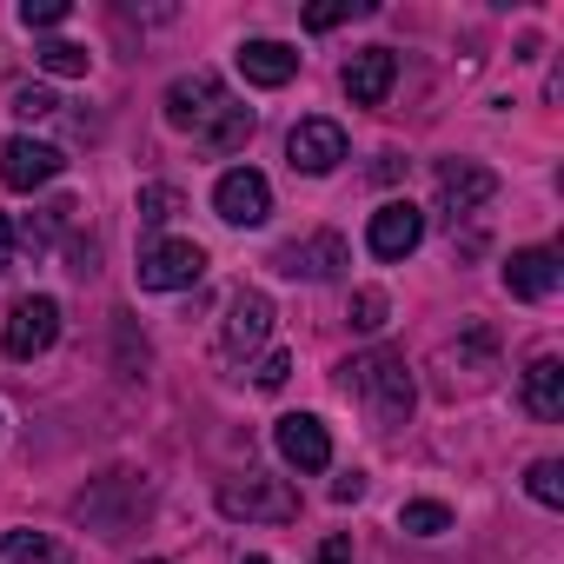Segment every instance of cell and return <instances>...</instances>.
<instances>
[{"label": "cell", "instance_id": "6da1fadb", "mask_svg": "<svg viewBox=\"0 0 564 564\" xmlns=\"http://www.w3.org/2000/svg\"><path fill=\"white\" fill-rule=\"evenodd\" d=\"M339 386L372 412V425L379 432H399L405 419H412V399H419V386H412V366L399 359V352H359V359H346L339 366Z\"/></svg>", "mask_w": 564, "mask_h": 564}, {"label": "cell", "instance_id": "7a4b0ae2", "mask_svg": "<svg viewBox=\"0 0 564 564\" xmlns=\"http://www.w3.org/2000/svg\"><path fill=\"white\" fill-rule=\"evenodd\" d=\"M219 511L226 518H246V524H293L300 518V491H293V478L246 471V478H226L219 485Z\"/></svg>", "mask_w": 564, "mask_h": 564}, {"label": "cell", "instance_id": "3957f363", "mask_svg": "<svg viewBox=\"0 0 564 564\" xmlns=\"http://www.w3.org/2000/svg\"><path fill=\"white\" fill-rule=\"evenodd\" d=\"M54 339H61V306H54L47 293H28V300H14L8 326H0V352L28 366V359H41Z\"/></svg>", "mask_w": 564, "mask_h": 564}, {"label": "cell", "instance_id": "277c9868", "mask_svg": "<svg viewBox=\"0 0 564 564\" xmlns=\"http://www.w3.org/2000/svg\"><path fill=\"white\" fill-rule=\"evenodd\" d=\"M265 333H272V300H265L259 286H239V293L226 300V319H219V352L239 366V359H252V352L265 346Z\"/></svg>", "mask_w": 564, "mask_h": 564}, {"label": "cell", "instance_id": "5b68a950", "mask_svg": "<svg viewBox=\"0 0 564 564\" xmlns=\"http://www.w3.org/2000/svg\"><path fill=\"white\" fill-rule=\"evenodd\" d=\"M61 166H67V153L34 140V133H14L8 147H0V186L8 193H41L47 180H61Z\"/></svg>", "mask_w": 564, "mask_h": 564}, {"label": "cell", "instance_id": "8992f818", "mask_svg": "<svg viewBox=\"0 0 564 564\" xmlns=\"http://www.w3.org/2000/svg\"><path fill=\"white\" fill-rule=\"evenodd\" d=\"M199 272H206V246H193V239H160V246L140 252V286L147 293H180Z\"/></svg>", "mask_w": 564, "mask_h": 564}, {"label": "cell", "instance_id": "52a82bcc", "mask_svg": "<svg viewBox=\"0 0 564 564\" xmlns=\"http://www.w3.org/2000/svg\"><path fill=\"white\" fill-rule=\"evenodd\" d=\"M213 213H219L226 226H265V213H272V186H265V173H252V166L219 173V186H213Z\"/></svg>", "mask_w": 564, "mask_h": 564}, {"label": "cell", "instance_id": "ba28073f", "mask_svg": "<svg viewBox=\"0 0 564 564\" xmlns=\"http://www.w3.org/2000/svg\"><path fill=\"white\" fill-rule=\"evenodd\" d=\"M272 445H279V458H286L293 471H326L333 465V438H326V425L313 412H286L272 425Z\"/></svg>", "mask_w": 564, "mask_h": 564}, {"label": "cell", "instance_id": "9c48e42d", "mask_svg": "<svg viewBox=\"0 0 564 564\" xmlns=\"http://www.w3.org/2000/svg\"><path fill=\"white\" fill-rule=\"evenodd\" d=\"M286 160H293V173H333L339 160H346V127L339 120H300L293 133H286Z\"/></svg>", "mask_w": 564, "mask_h": 564}, {"label": "cell", "instance_id": "30bf717a", "mask_svg": "<svg viewBox=\"0 0 564 564\" xmlns=\"http://www.w3.org/2000/svg\"><path fill=\"white\" fill-rule=\"evenodd\" d=\"M219 100H226L219 74H213V67H193V74H180V80L166 87V127H180V133H199V120H206Z\"/></svg>", "mask_w": 564, "mask_h": 564}, {"label": "cell", "instance_id": "8fae6325", "mask_svg": "<svg viewBox=\"0 0 564 564\" xmlns=\"http://www.w3.org/2000/svg\"><path fill=\"white\" fill-rule=\"evenodd\" d=\"M491 193H498V173H491V166H478V160H445V166H438V213L465 219V213H478Z\"/></svg>", "mask_w": 564, "mask_h": 564}, {"label": "cell", "instance_id": "7c38bea8", "mask_svg": "<svg viewBox=\"0 0 564 564\" xmlns=\"http://www.w3.org/2000/svg\"><path fill=\"white\" fill-rule=\"evenodd\" d=\"M419 239H425V213L412 199H386L372 213V226H366V246L379 259H405V252H419Z\"/></svg>", "mask_w": 564, "mask_h": 564}, {"label": "cell", "instance_id": "4fadbf2b", "mask_svg": "<svg viewBox=\"0 0 564 564\" xmlns=\"http://www.w3.org/2000/svg\"><path fill=\"white\" fill-rule=\"evenodd\" d=\"M346 259H352V252H346L339 232H306V239H293V246L272 252V265L286 272V279H333Z\"/></svg>", "mask_w": 564, "mask_h": 564}, {"label": "cell", "instance_id": "5bb4252c", "mask_svg": "<svg viewBox=\"0 0 564 564\" xmlns=\"http://www.w3.org/2000/svg\"><path fill=\"white\" fill-rule=\"evenodd\" d=\"M557 279H564V265H557L551 246H518V252L505 259V293H511V300H551Z\"/></svg>", "mask_w": 564, "mask_h": 564}, {"label": "cell", "instance_id": "9a60e30c", "mask_svg": "<svg viewBox=\"0 0 564 564\" xmlns=\"http://www.w3.org/2000/svg\"><path fill=\"white\" fill-rule=\"evenodd\" d=\"M339 80H346L352 107H379V100L392 94V80H399V54H392V47H359Z\"/></svg>", "mask_w": 564, "mask_h": 564}, {"label": "cell", "instance_id": "2e32d148", "mask_svg": "<svg viewBox=\"0 0 564 564\" xmlns=\"http://www.w3.org/2000/svg\"><path fill=\"white\" fill-rule=\"evenodd\" d=\"M239 74H246L252 87H286V80L300 74V54H293L286 41H246V47H239Z\"/></svg>", "mask_w": 564, "mask_h": 564}, {"label": "cell", "instance_id": "e0dca14e", "mask_svg": "<svg viewBox=\"0 0 564 564\" xmlns=\"http://www.w3.org/2000/svg\"><path fill=\"white\" fill-rule=\"evenodd\" d=\"M524 412L531 419H564V359L557 352L524 366Z\"/></svg>", "mask_w": 564, "mask_h": 564}, {"label": "cell", "instance_id": "ac0fdd59", "mask_svg": "<svg viewBox=\"0 0 564 564\" xmlns=\"http://www.w3.org/2000/svg\"><path fill=\"white\" fill-rule=\"evenodd\" d=\"M206 153H239L246 140H252V107H239V100H219L206 120H199V133H193Z\"/></svg>", "mask_w": 564, "mask_h": 564}, {"label": "cell", "instance_id": "d6986e66", "mask_svg": "<svg viewBox=\"0 0 564 564\" xmlns=\"http://www.w3.org/2000/svg\"><path fill=\"white\" fill-rule=\"evenodd\" d=\"M0 557L8 564H74V551L54 544L47 531H0Z\"/></svg>", "mask_w": 564, "mask_h": 564}, {"label": "cell", "instance_id": "ffe728a7", "mask_svg": "<svg viewBox=\"0 0 564 564\" xmlns=\"http://www.w3.org/2000/svg\"><path fill=\"white\" fill-rule=\"evenodd\" d=\"M399 531H412V538H438V531H452V505H438V498H412V505H399Z\"/></svg>", "mask_w": 564, "mask_h": 564}, {"label": "cell", "instance_id": "44dd1931", "mask_svg": "<svg viewBox=\"0 0 564 564\" xmlns=\"http://www.w3.org/2000/svg\"><path fill=\"white\" fill-rule=\"evenodd\" d=\"M34 61H41V67H47L54 80H80V74L94 67V54H87V47H74V41H47V47H41Z\"/></svg>", "mask_w": 564, "mask_h": 564}, {"label": "cell", "instance_id": "7402d4cb", "mask_svg": "<svg viewBox=\"0 0 564 564\" xmlns=\"http://www.w3.org/2000/svg\"><path fill=\"white\" fill-rule=\"evenodd\" d=\"M524 491H531L544 511H557V505H564V458H538V465L524 471Z\"/></svg>", "mask_w": 564, "mask_h": 564}, {"label": "cell", "instance_id": "603a6c76", "mask_svg": "<svg viewBox=\"0 0 564 564\" xmlns=\"http://www.w3.org/2000/svg\"><path fill=\"white\" fill-rule=\"evenodd\" d=\"M173 213H180V186H166V180L140 186V226H166Z\"/></svg>", "mask_w": 564, "mask_h": 564}, {"label": "cell", "instance_id": "cb8c5ba5", "mask_svg": "<svg viewBox=\"0 0 564 564\" xmlns=\"http://www.w3.org/2000/svg\"><path fill=\"white\" fill-rule=\"evenodd\" d=\"M346 326H352V333H379V326H386V293H379V286H359L352 306H346Z\"/></svg>", "mask_w": 564, "mask_h": 564}, {"label": "cell", "instance_id": "d4e9b609", "mask_svg": "<svg viewBox=\"0 0 564 564\" xmlns=\"http://www.w3.org/2000/svg\"><path fill=\"white\" fill-rule=\"evenodd\" d=\"M359 14H372L366 0H326V8H306V28H313V34H326V28H339V21H359Z\"/></svg>", "mask_w": 564, "mask_h": 564}, {"label": "cell", "instance_id": "484cf974", "mask_svg": "<svg viewBox=\"0 0 564 564\" xmlns=\"http://www.w3.org/2000/svg\"><path fill=\"white\" fill-rule=\"evenodd\" d=\"M14 113H21V120H54L61 100H54L47 87H21V94H14Z\"/></svg>", "mask_w": 564, "mask_h": 564}, {"label": "cell", "instance_id": "4316f807", "mask_svg": "<svg viewBox=\"0 0 564 564\" xmlns=\"http://www.w3.org/2000/svg\"><path fill=\"white\" fill-rule=\"evenodd\" d=\"M74 8H67V0H21V21L28 28H61Z\"/></svg>", "mask_w": 564, "mask_h": 564}, {"label": "cell", "instance_id": "83f0119b", "mask_svg": "<svg viewBox=\"0 0 564 564\" xmlns=\"http://www.w3.org/2000/svg\"><path fill=\"white\" fill-rule=\"evenodd\" d=\"M286 372H293V359H286V352H265V359H259V372H252V379H259V386H265V392H279V386H286Z\"/></svg>", "mask_w": 564, "mask_h": 564}, {"label": "cell", "instance_id": "f1b7e54d", "mask_svg": "<svg viewBox=\"0 0 564 564\" xmlns=\"http://www.w3.org/2000/svg\"><path fill=\"white\" fill-rule=\"evenodd\" d=\"M366 498V471H346V478H333V505H359Z\"/></svg>", "mask_w": 564, "mask_h": 564}, {"label": "cell", "instance_id": "f546056e", "mask_svg": "<svg viewBox=\"0 0 564 564\" xmlns=\"http://www.w3.org/2000/svg\"><path fill=\"white\" fill-rule=\"evenodd\" d=\"M313 564H352V538H326Z\"/></svg>", "mask_w": 564, "mask_h": 564}, {"label": "cell", "instance_id": "4dcf8cb0", "mask_svg": "<svg viewBox=\"0 0 564 564\" xmlns=\"http://www.w3.org/2000/svg\"><path fill=\"white\" fill-rule=\"evenodd\" d=\"M8 252H14V226L0 219V272H8Z\"/></svg>", "mask_w": 564, "mask_h": 564}, {"label": "cell", "instance_id": "1f68e13d", "mask_svg": "<svg viewBox=\"0 0 564 564\" xmlns=\"http://www.w3.org/2000/svg\"><path fill=\"white\" fill-rule=\"evenodd\" d=\"M246 564H272V557H246Z\"/></svg>", "mask_w": 564, "mask_h": 564}, {"label": "cell", "instance_id": "d6a6232c", "mask_svg": "<svg viewBox=\"0 0 564 564\" xmlns=\"http://www.w3.org/2000/svg\"><path fill=\"white\" fill-rule=\"evenodd\" d=\"M147 564H160V557H147Z\"/></svg>", "mask_w": 564, "mask_h": 564}]
</instances>
